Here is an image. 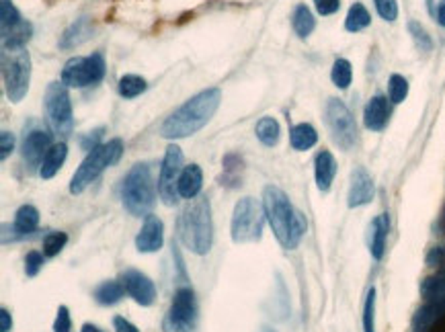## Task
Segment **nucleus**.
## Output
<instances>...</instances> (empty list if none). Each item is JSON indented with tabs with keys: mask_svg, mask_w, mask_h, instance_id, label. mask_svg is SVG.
Segmentation results:
<instances>
[{
	"mask_svg": "<svg viewBox=\"0 0 445 332\" xmlns=\"http://www.w3.org/2000/svg\"><path fill=\"white\" fill-rule=\"evenodd\" d=\"M222 103L220 89H205L189 101H185L173 115L165 119L160 125V136L169 140H180L197 134L201 128L210 123Z\"/></svg>",
	"mask_w": 445,
	"mask_h": 332,
	"instance_id": "nucleus-1",
	"label": "nucleus"
},
{
	"mask_svg": "<svg viewBox=\"0 0 445 332\" xmlns=\"http://www.w3.org/2000/svg\"><path fill=\"white\" fill-rule=\"evenodd\" d=\"M177 232L185 248L195 254H208L214 240V224H212V205L205 195L189 199L185 209L180 211L177 222Z\"/></svg>",
	"mask_w": 445,
	"mask_h": 332,
	"instance_id": "nucleus-2",
	"label": "nucleus"
},
{
	"mask_svg": "<svg viewBox=\"0 0 445 332\" xmlns=\"http://www.w3.org/2000/svg\"><path fill=\"white\" fill-rule=\"evenodd\" d=\"M121 201L126 209L135 218H148L154 203H156V193L152 183V171L146 162H137L130 168V173L124 179L121 185Z\"/></svg>",
	"mask_w": 445,
	"mask_h": 332,
	"instance_id": "nucleus-3",
	"label": "nucleus"
},
{
	"mask_svg": "<svg viewBox=\"0 0 445 332\" xmlns=\"http://www.w3.org/2000/svg\"><path fill=\"white\" fill-rule=\"evenodd\" d=\"M121 152H124V142L121 140H111V142L101 143L94 150H90L87 158L76 168V173L72 175L70 193L72 195H81L94 179H99L105 173V168L113 166L121 158Z\"/></svg>",
	"mask_w": 445,
	"mask_h": 332,
	"instance_id": "nucleus-4",
	"label": "nucleus"
},
{
	"mask_svg": "<svg viewBox=\"0 0 445 332\" xmlns=\"http://www.w3.org/2000/svg\"><path fill=\"white\" fill-rule=\"evenodd\" d=\"M2 78L10 103H21L31 80V55L27 49L2 48Z\"/></svg>",
	"mask_w": 445,
	"mask_h": 332,
	"instance_id": "nucleus-5",
	"label": "nucleus"
},
{
	"mask_svg": "<svg viewBox=\"0 0 445 332\" xmlns=\"http://www.w3.org/2000/svg\"><path fill=\"white\" fill-rule=\"evenodd\" d=\"M263 209H265V218H267L269 226L273 230L275 238L279 240V244L283 248H289V238H292V226L296 220V211L289 197L279 189L269 185L263 191Z\"/></svg>",
	"mask_w": 445,
	"mask_h": 332,
	"instance_id": "nucleus-6",
	"label": "nucleus"
},
{
	"mask_svg": "<svg viewBox=\"0 0 445 332\" xmlns=\"http://www.w3.org/2000/svg\"><path fill=\"white\" fill-rule=\"evenodd\" d=\"M263 224H265V209L257 203L253 197H242L232 213V226L230 234L236 244H249L259 242L263 236Z\"/></svg>",
	"mask_w": 445,
	"mask_h": 332,
	"instance_id": "nucleus-7",
	"label": "nucleus"
},
{
	"mask_svg": "<svg viewBox=\"0 0 445 332\" xmlns=\"http://www.w3.org/2000/svg\"><path fill=\"white\" fill-rule=\"evenodd\" d=\"M44 107L45 115H47V121H49L53 134L68 136V134L72 132L74 117H72L70 95H68L64 82H51V85L47 87L44 96Z\"/></svg>",
	"mask_w": 445,
	"mask_h": 332,
	"instance_id": "nucleus-8",
	"label": "nucleus"
},
{
	"mask_svg": "<svg viewBox=\"0 0 445 332\" xmlns=\"http://www.w3.org/2000/svg\"><path fill=\"white\" fill-rule=\"evenodd\" d=\"M197 304L191 287H178L173 304L162 320V332H195Z\"/></svg>",
	"mask_w": 445,
	"mask_h": 332,
	"instance_id": "nucleus-9",
	"label": "nucleus"
},
{
	"mask_svg": "<svg viewBox=\"0 0 445 332\" xmlns=\"http://www.w3.org/2000/svg\"><path fill=\"white\" fill-rule=\"evenodd\" d=\"M105 76V60L101 53H92L89 58H70L62 70V82L66 87L83 89L101 82Z\"/></svg>",
	"mask_w": 445,
	"mask_h": 332,
	"instance_id": "nucleus-10",
	"label": "nucleus"
},
{
	"mask_svg": "<svg viewBox=\"0 0 445 332\" xmlns=\"http://www.w3.org/2000/svg\"><path fill=\"white\" fill-rule=\"evenodd\" d=\"M326 123L333 134V140L343 150H349L357 140V125L347 105L339 98H330L326 105Z\"/></svg>",
	"mask_w": 445,
	"mask_h": 332,
	"instance_id": "nucleus-11",
	"label": "nucleus"
},
{
	"mask_svg": "<svg viewBox=\"0 0 445 332\" xmlns=\"http://www.w3.org/2000/svg\"><path fill=\"white\" fill-rule=\"evenodd\" d=\"M183 173V152L177 143H171L165 152V160L158 177V195L165 205H175L178 201V179Z\"/></svg>",
	"mask_w": 445,
	"mask_h": 332,
	"instance_id": "nucleus-12",
	"label": "nucleus"
},
{
	"mask_svg": "<svg viewBox=\"0 0 445 332\" xmlns=\"http://www.w3.org/2000/svg\"><path fill=\"white\" fill-rule=\"evenodd\" d=\"M121 283L126 287V293L134 299L140 306H152L156 299V287L152 283V279L148 275H144L142 271L135 269H128L121 275Z\"/></svg>",
	"mask_w": 445,
	"mask_h": 332,
	"instance_id": "nucleus-13",
	"label": "nucleus"
},
{
	"mask_svg": "<svg viewBox=\"0 0 445 332\" xmlns=\"http://www.w3.org/2000/svg\"><path fill=\"white\" fill-rule=\"evenodd\" d=\"M49 148H51V134H47L44 130H35V132H29L25 136V140H23V160H25L29 171H33L35 166H42Z\"/></svg>",
	"mask_w": 445,
	"mask_h": 332,
	"instance_id": "nucleus-14",
	"label": "nucleus"
},
{
	"mask_svg": "<svg viewBox=\"0 0 445 332\" xmlns=\"http://www.w3.org/2000/svg\"><path fill=\"white\" fill-rule=\"evenodd\" d=\"M162 240H165V226L162 220L156 216H148L144 220L142 230L135 236V248L137 252H156L162 248Z\"/></svg>",
	"mask_w": 445,
	"mask_h": 332,
	"instance_id": "nucleus-15",
	"label": "nucleus"
},
{
	"mask_svg": "<svg viewBox=\"0 0 445 332\" xmlns=\"http://www.w3.org/2000/svg\"><path fill=\"white\" fill-rule=\"evenodd\" d=\"M373 193H376L373 179L369 177V173L363 166H357L351 173V187H349V197H347L349 207H361V205L371 203Z\"/></svg>",
	"mask_w": 445,
	"mask_h": 332,
	"instance_id": "nucleus-16",
	"label": "nucleus"
},
{
	"mask_svg": "<svg viewBox=\"0 0 445 332\" xmlns=\"http://www.w3.org/2000/svg\"><path fill=\"white\" fill-rule=\"evenodd\" d=\"M442 318H445V295L429 299V304L417 312L412 320L414 332H429Z\"/></svg>",
	"mask_w": 445,
	"mask_h": 332,
	"instance_id": "nucleus-17",
	"label": "nucleus"
},
{
	"mask_svg": "<svg viewBox=\"0 0 445 332\" xmlns=\"http://www.w3.org/2000/svg\"><path fill=\"white\" fill-rule=\"evenodd\" d=\"M388 117H390L388 98L382 95L373 96V98L367 103L365 113H363L365 128H367V130H371V132H380V130H384V128H386Z\"/></svg>",
	"mask_w": 445,
	"mask_h": 332,
	"instance_id": "nucleus-18",
	"label": "nucleus"
},
{
	"mask_svg": "<svg viewBox=\"0 0 445 332\" xmlns=\"http://www.w3.org/2000/svg\"><path fill=\"white\" fill-rule=\"evenodd\" d=\"M314 171H316V185H318V189H330V185L335 181V175H337V160H335V156L328 150H322L316 156Z\"/></svg>",
	"mask_w": 445,
	"mask_h": 332,
	"instance_id": "nucleus-19",
	"label": "nucleus"
},
{
	"mask_svg": "<svg viewBox=\"0 0 445 332\" xmlns=\"http://www.w3.org/2000/svg\"><path fill=\"white\" fill-rule=\"evenodd\" d=\"M203 185V173L197 164L185 166L178 179V195L183 199H195L199 197V191Z\"/></svg>",
	"mask_w": 445,
	"mask_h": 332,
	"instance_id": "nucleus-20",
	"label": "nucleus"
},
{
	"mask_svg": "<svg viewBox=\"0 0 445 332\" xmlns=\"http://www.w3.org/2000/svg\"><path fill=\"white\" fill-rule=\"evenodd\" d=\"M388 230H390L388 213H382V216H378V218L371 222V240H369V250H371V256H373L376 261H382V256H384Z\"/></svg>",
	"mask_w": 445,
	"mask_h": 332,
	"instance_id": "nucleus-21",
	"label": "nucleus"
},
{
	"mask_svg": "<svg viewBox=\"0 0 445 332\" xmlns=\"http://www.w3.org/2000/svg\"><path fill=\"white\" fill-rule=\"evenodd\" d=\"M66 156H68V146H66V143H53V146L47 150L44 162H42V166H40V177H42V179H51V177L62 168Z\"/></svg>",
	"mask_w": 445,
	"mask_h": 332,
	"instance_id": "nucleus-22",
	"label": "nucleus"
},
{
	"mask_svg": "<svg viewBox=\"0 0 445 332\" xmlns=\"http://www.w3.org/2000/svg\"><path fill=\"white\" fill-rule=\"evenodd\" d=\"M90 33H92L90 21L87 19V17H83V19H78L76 23H72V25L66 29V33L62 35L60 48H64V49L76 48V46H81V44H85V42L89 40Z\"/></svg>",
	"mask_w": 445,
	"mask_h": 332,
	"instance_id": "nucleus-23",
	"label": "nucleus"
},
{
	"mask_svg": "<svg viewBox=\"0 0 445 332\" xmlns=\"http://www.w3.org/2000/svg\"><path fill=\"white\" fill-rule=\"evenodd\" d=\"M37 226H40V211L33 205H21L17 216H15L12 230L17 234L25 236V234H31Z\"/></svg>",
	"mask_w": 445,
	"mask_h": 332,
	"instance_id": "nucleus-24",
	"label": "nucleus"
},
{
	"mask_svg": "<svg viewBox=\"0 0 445 332\" xmlns=\"http://www.w3.org/2000/svg\"><path fill=\"white\" fill-rule=\"evenodd\" d=\"M289 142L294 150H310L318 142V134L310 123H298L289 132Z\"/></svg>",
	"mask_w": 445,
	"mask_h": 332,
	"instance_id": "nucleus-25",
	"label": "nucleus"
},
{
	"mask_svg": "<svg viewBox=\"0 0 445 332\" xmlns=\"http://www.w3.org/2000/svg\"><path fill=\"white\" fill-rule=\"evenodd\" d=\"M126 293V287L121 281H105L94 289V299L101 306H113L117 304Z\"/></svg>",
	"mask_w": 445,
	"mask_h": 332,
	"instance_id": "nucleus-26",
	"label": "nucleus"
},
{
	"mask_svg": "<svg viewBox=\"0 0 445 332\" xmlns=\"http://www.w3.org/2000/svg\"><path fill=\"white\" fill-rule=\"evenodd\" d=\"M292 25H294V31H296L300 37H308L312 31H314L316 21H314V15H312L310 8H308L306 4H300V6L294 10Z\"/></svg>",
	"mask_w": 445,
	"mask_h": 332,
	"instance_id": "nucleus-27",
	"label": "nucleus"
},
{
	"mask_svg": "<svg viewBox=\"0 0 445 332\" xmlns=\"http://www.w3.org/2000/svg\"><path fill=\"white\" fill-rule=\"evenodd\" d=\"M371 23V17L367 12V8L361 4V2H355L349 12H347V19H345V29L351 31V33H357L361 29H365L367 25Z\"/></svg>",
	"mask_w": 445,
	"mask_h": 332,
	"instance_id": "nucleus-28",
	"label": "nucleus"
},
{
	"mask_svg": "<svg viewBox=\"0 0 445 332\" xmlns=\"http://www.w3.org/2000/svg\"><path fill=\"white\" fill-rule=\"evenodd\" d=\"M279 136H281V128L277 123V119L273 117H261L259 123H257V138L265 146H275L279 142Z\"/></svg>",
	"mask_w": 445,
	"mask_h": 332,
	"instance_id": "nucleus-29",
	"label": "nucleus"
},
{
	"mask_svg": "<svg viewBox=\"0 0 445 332\" xmlns=\"http://www.w3.org/2000/svg\"><path fill=\"white\" fill-rule=\"evenodd\" d=\"M330 78L335 82V87L339 89H347L353 80V70H351V62L345 60V58H339L333 66V72H330Z\"/></svg>",
	"mask_w": 445,
	"mask_h": 332,
	"instance_id": "nucleus-30",
	"label": "nucleus"
},
{
	"mask_svg": "<svg viewBox=\"0 0 445 332\" xmlns=\"http://www.w3.org/2000/svg\"><path fill=\"white\" fill-rule=\"evenodd\" d=\"M21 15L17 10V6L12 4V0H0V25H2V35H6L12 27H17L21 23Z\"/></svg>",
	"mask_w": 445,
	"mask_h": 332,
	"instance_id": "nucleus-31",
	"label": "nucleus"
},
{
	"mask_svg": "<svg viewBox=\"0 0 445 332\" xmlns=\"http://www.w3.org/2000/svg\"><path fill=\"white\" fill-rule=\"evenodd\" d=\"M146 91V80L135 74H126L119 78V95L124 98H134Z\"/></svg>",
	"mask_w": 445,
	"mask_h": 332,
	"instance_id": "nucleus-32",
	"label": "nucleus"
},
{
	"mask_svg": "<svg viewBox=\"0 0 445 332\" xmlns=\"http://www.w3.org/2000/svg\"><path fill=\"white\" fill-rule=\"evenodd\" d=\"M421 293H423V297H427V299H435V297L445 295V269L439 275L425 279V281L421 283Z\"/></svg>",
	"mask_w": 445,
	"mask_h": 332,
	"instance_id": "nucleus-33",
	"label": "nucleus"
},
{
	"mask_svg": "<svg viewBox=\"0 0 445 332\" xmlns=\"http://www.w3.org/2000/svg\"><path fill=\"white\" fill-rule=\"evenodd\" d=\"M363 332H376V289L371 287L363 306Z\"/></svg>",
	"mask_w": 445,
	"mask_h": 332,
	"instance_id": "nucleus-34",
	"label": "nucleus"
},
{
	"mask_svg": "<svg viewBox=\"0 0 445 332\" xmlns=\"http://www.w3.org/2000/svg\"><path fill=\"white\" fill-rule=\"evenodd\" d=\"M408 31H410V35H412V40H414V46L421 49V51H431V49H433V42H431L429 33L425 31V27H423L421 23L410 21V23H408Z\"/></svg>",
	"mask_w": 445,
	"mask_h": 332,
	"instance_id": "nucleus-35",
	"label": "nucleus"
},
{
	"mask_svg": "<svg viewBox=\"0 0 445 332\" xmlns=\"http://www.w3.org/2000/svg\"><path fill=\"white\" fill-rule=\"evenodd\" d=\"M66 242H68V236L64 232H49L44 238V254L45 256H56L58 252H62Z\"/></svg>",
	"mask_w": 445,
	"mask_h": 332,
	"instance_id": "nucleus-36",
	"label": "nucleus"
},
{
	"mask_svg": "<svg viewBox=\"0 0 445 332\" xmlns=\"http://www.w3.org/2000/svg\"><path fill=\"white\" fill-rule=\"evenodd\" d=\"M388 91H390V101L392 103H402L406 95H408V82L406 78L401 74H392L390 76V82H388Z\"/></svg>",
	"mask_w": 445,
	"mask_h": 332,
	"instance_id": "nucleus-37",
	"label": "nucleus"
},
{
	"mask_svg": "<svg viewBox=\"0 0 445 332\" xmlns=\"http://www.w3.org/2000/svg\"><path fill=\"white\" fill-rule=\"evenodd\" d=\"M44 263L45 259L42 252H37V250L27 252V256H25V273H27V277H35L44 269Z\"/></svg>",
	"mask_w": 445,
	"mask_h": 332,
	"instance_id": "nucleus-38",
	"label": "nucleus"
},
{
	"mask_svg": "<svg viewBox=\"0 0 445 332\" xmlns=\"http://www.w3.org/2000/svg\"><path fill=\"white\" fill-rule=\"evenodd\" d=\"M376 8L384 21H394L398 17V2L396 0H376Z\"/></svg>",
	"mask_w": 445,
	"mask_h": 332,
	"instance_id": "nucleus-39",
	"label": "nucleus"
},
{
	"mask_svg": "<svg viewBox=\"0 0 445 332\" xmlns=\"http://www.w3.org/2000/svg\"><path fill=\"white\" fill-rule=\"evenodd\" d=\"M72 331V322H70V310L66 306L58 308V316L53 322V332H70Z\"/></svg>",
	"mask_w": 445,
	"mask_h": 332,
	"instance_id": "nucleus-40",
	"label": "nucleus"
},
{
	"mask_svg": "<svg viewBox=\"0 0 445 332\" xmlns=\"http://www.w3.org/2000/svg\"><path fill=\"white\" fill-rule=\"evenodd\" d=\"M314 6H316V10H318L322 17H326V15H333V12L339 10L341 0H314Z\"/></svg>",
	"mask_w": 445,
	"mask_h": 332,
	"instance_id": "nucleus-41",
	"label": "nucleus"
},
{
	"mask_svg": "<svg viewBox=\"0 0 445 332\" xmlns=\"http://www.w3.org/2000/svg\"><path fill=\"white\" fill-rule=\"evenodd\" d=\"M12 148H15V138H12V134H10V132H2V134H0V158L6 160L8 154L12 152Z\"/></svg>",
	"mask_w": 445,
	"mask_h": 332,
	"instance_id": "nucleus-42",
	"label": "nucleus"
},
{
	"mask_svg": "<svg viewBox=\"0 0 445 332\" xmlns=\"http://www.w3.org/2000/svg\"><path fill=\"white\" fill-rule=\"evenodd\" d=\"M427 263L431 267H444L445 269V246H435L429 254H427Z\"/></svg>",
	"mask_w": 445,
	"mask_h": 332,
	"instance_id": "nucleus-43",
	"label": "nucleus"
},
{
	"mask_svg": "<svg viewBox=\"0 0 445 332\" xmlns=\"http://www.w3.org/2000/svg\"><path fill=\"white\" fill-rule=\"evenodd\" d=\"M113 326H115V331L117 332H140L130 320H126V318H121V316H115V318H113Z\"/></svg>",
	"mask_w": 445,
	"mask_h": 332,
	"instance_id": "nucleus-44",
	"label": "nucleus"
},
{
	"mask_svg": "<svg viewBox=\"0 0 445 332\" xmlns=\"http://www.w3.org/2000/svg\"><path fill=\"white\" fill-rule=\"evenodd\" d=\"M12 331V318L10 312L6 308L0 310V332H10Z\"/></svg>",
	"mask_w": 445,
	"mask_h": 332,
	"instance_id": "nucleus-45",
	"label": "nucleus"
},
{
	"mask_svg": "<svg viewBox=\"0 0 445 332\" xmlns=\"http://www.w3.org/2000/svg\"><path fill=\"white\" fill-rule=\"evenodd\" d=\"M437 21H439V25L445 27V0L439 2V8H437Z\"/></svg>",
	"mask_w": 445,
	"mask_h": 332,
	"instance_id": "nucleus-46",
	"label": "nucleus"
},
{
	"mask_svg": "<svg viewBox=\"0 0 445 332\" xmlns=\"http://www.w3.org/2000/svg\"><path fill=\"white\" fill-rule=\"evenodd\" d=\"M81 332H103L99 326H94V324H90V322H87V324H83V331Z\"/></svg>",
	"mask_w": 445,
	"mask_h": 332,
	"instance_id": "nucleus-47",
	"label": "nucleus"
},
{
	"mask_svg": "<svg viewBox=\"0 0 445 332\" xmlns=\"http://www.w3.org/2000/svg\"><path fill=\"white\" fill-rule=\"evenodd\" d=\"M439 226H442V230L445 232V209H444V216H442V222H439Z\"/></svg>",
	"mask_w": 445,
	"mask_h": 332,
	"instance_id": "nucleus-48",
	"label": "nucleus"
},
{
	"mask_svg": "<svg viewBox=\"0 0 445 332\" xmlns=\"http://www.w3.org/2000/svg\"><path fill=\"white\" fill-rule=\"evenodd\" d=\"M259 332H277V331H273V329H267V326H265V329H261Z\"/></svg>",
	"mask_w": 445,
	"mask_h": 332,
	"instance_id": "nucleus-49",
	"label": "nucleus"
}]
</instances>
